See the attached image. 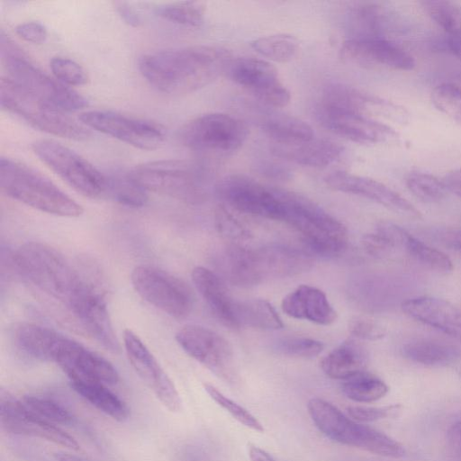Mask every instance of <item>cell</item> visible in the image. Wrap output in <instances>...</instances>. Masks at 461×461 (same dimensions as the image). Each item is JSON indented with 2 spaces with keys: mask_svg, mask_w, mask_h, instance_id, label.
I'll return each mask as SVG.
<instances>
[{
  "mask_svg": "<svg viewBox=\"0 0 461 461\" xmlns=\"http://www.w3.org/2000/svg\"><path fill=\"white\" fill-rule=\"evenodd\" d=\"M281 307L292 318L320 325H330L337 318V312L326 294L319 288L307 285H300L286 294Z\"/></svg>",
  "mask_w": 461,
  "mask_h": 461,
  "instance_id": "25",
  "label": "cell"
},
{
  "mask_svg": "<svg viewBox=\"0 0 461 461\" xmlns=\"http://www.w3.org/2000/svg\"><path fill=\"white\" fill-rule=\"evenodd\" d=\"M361 244L365 251L374 258H385L395 249L393 244L383 233L375 230L365 234Z\"/></svg>",
  "mask_w": 461,
  "mask_h": 461,
  "instance_id": "49",
  "label": "cell"
},
{
  "mask_svg": "<svg viewBox=\"0 0 461 461\" xmlns=\"http://www.w3.org/2000/svg\"><path fill=\"white\" fill-rule=\"evenodd\" d=\"M324 181L335 191L365 197L402 215L420 217V212L408 200L384 184L370 177L334 171L327 175Z\"/></svg>",
  "mask_w": 461,
  "mask_h": 461,
  "instance_id": "21",
  "label": "cell"
},
{
  "mask_svg": "<svg viewBox=\"0 0 461 461\" xmlns=\"http://www.w3.org/2000/svg\"><path fill=\"white\" fill-rule=\"evenodd\" d=\"M128 173L147 192L164 194L190 204H199L207 196L204 170L192 161H149L134 167Z\"/></svg>",
  "mask_w": 461,
  "mask_h": 461,
  "instance_id": "5",
  "label": "cell"
},
{
  "mask_svg": "<svg viewBox=\"0 0 461 461\" xmlns=\"http://www.w3.org/2000/svg\"><path fill=\"white\" fill-rule=\"evenodd\" d=\"M434 106L446 115L461 121V87L453 83H442L431 92Z\"/></svg>",
  "mask_w": 461,
  "mask_h": 461,
  "instance_id": "42",
  "label": "cell"
},
{
  "mask_svg": "<svg viewBox=\"0 0 461 461\" xmlns=\"http://www.w3.org/2000/svg\"><path fill=\"white\" fill-rule=\"evenodd\" d=\"M105 176V195L122 205L132 208L142 207L147 203L148 192L135 182L128 172Z\"/></svg>",
  "mask_w": 461,
  "mask_h": 461,
  "instance_id": "35",
  "label": "cell"
},
{
  "mask_svg": "<svg viewBox=\"0 0 461 461\" xmlns=\"http://www.w3.org/2000/svg\"><path fill=\"white\" fill-rule=\"evenodd\" d=\"M263 132L276 144H294L314 138L310 124L295 116L272 113L261 122Z\"/></svg>",
  "mask_w": 461,
  "mask_h": 461,
  "instance_id": "32",
  "label": "cell"
},
{
  "mask_svg": "<svg viewBox=\"0 0 461 461\" xmlns=\"http://www.w3.org/2000/svg\"><path fill=\"white\" fill-rule=\"evenodd\" d=\"M176 340L187 355L214 373L226 375L229 371L231 347L215 331L199 325H186L176 332Z\"/></svg>",
  "mask_w": 461,
  "mask_h": 461,
  "instance_id": "19",
  "label": "cell"
},
{
  "mask_svg": "<svg viewBox=\"0 0 461 461\" xmlns=\"http://www.w3.org/2000/svg\"><path fill=\"white\" fill-rule=\"evenodd\" d=\"M206 6L203 2L189 1L157 7L155 13L160 18L171 23L197 27L204 20Z\"/></svg>",
  "mask_w": 461,
  "mask_h": 461,
  "instance_id": "39",
  "label": "cell"
},
{
  "mask_svg": "<svg viewBox=\"0 0 461 461\" xmlns=\"http://www.w3.org/2000/svg\"><path fill=\"white\" fill-rule=\"evenodd\" d=\"M425 236L434 242L453 250H461V228L438 226L425 229Z\"/></svg>",
  "mask_w": 461,
  "mask_h": 461,
  "instance_id": "48",
  "label": "cell"
},
{
  "mask_svg": "<svg viewBox=\"0 0 461 461\" xmlns=\"http://www.w3.org/2000/svg\"><path fill=\"white\" fill-rule=\"evenodd\" d=\"M234 315L237 327L249 326L261 330H279L284 327L275 308L263 299L236 301Z\"/></svg>",
  "mask_w": 461,
  "mask_h": 461,
  "instance_id": "34",
  "label": "cell"
},
{
  "mask_svg": "<svg viewBox=\"0 0 461 461\" xmlns=\"http://www.w3.org/2000/svg\"><path fill=\"white\" fill-rule=\"evenodd\" d=\"M367 361L368 354L364 346L348 339L323 357L321 367L327 376L346 380L365 371Z\"/></svg>",
  "mask_w": 461,
  "mask_h": 461,
  "instance_id": "29",
  "label": "cell"
},
{
  "mask_svg": "<svg viewBox=\"0 0 461 461\" xmlns=\"http://www.w3.org/2000/svg\"><path fill=\"white\" fill-rule=\"evenodd\" d=\"M428 15L449 36H461V6L454 2L427 0L420 3Z\"/></svg>",
  "mask_w": 461,
  "mask_h": 461,
  "instance_id": "38",
  "label": "cell"
},
{
  "mask_svg": "<svg viewBox=\"0 0 461 461\" xmlns=\"http://www.w3.org/2000/svg\"><path fill=\"white\" fill-rule=\"evenodd\" d=\"M78 119L88 129L142 150L156 149L166 139L165 131L159 124L110 110L86 111Z\"/></svg>",
  "mask_w": 461,
  "mask_h": 461,
  "instance_id": "12",
  "label": "cell"
},
{
  "mask_svg": "<svg viewBox=\"0 0 461 461\" xmlns=\"http://www.w3.org/2000/svg\"><path fill=\"white\" fill-rule=\"evenodd\" d=\"M57 365L70 381L96 382L110 385L119 381V374L111 362L76 340L62 352Z\"/></svg>",
  "mask_w": 461,
  "mask_h": 461,
  "instance_id": "23",
  "label": "cell"
},
{
  "mask_svg": "<svg viewBox=\"0 0 461 461\" xmlns=\"http://www.w3.org/2000/svg\"><path fill=\"white\" fill-rule=\"evenodd\" d=\"M402 309L409 317L461 340V309L452 303L420 296L404 301Z\"/></svg>",
  "mask_w": 461,
  "mask_h": 461,
  "instance_id": "24",
  "label": "cell"
},
{
  "mask_svg": "<svg viewBox=\"0 0 461 461\" xmlns=\"http://www.w3.org/2000/svg\"><path fill=\"white\" fill-rule=\"evenodd\" d=\"M388 234L396 249H404L426 267L440 274L452 272V261L444 252L420 240L403 228L391 222L388 226Z\"/></svg>",
  "mask_w": 461,
  "mask_h": 461,
  "instance_id": "30",
  "label": "cell"
},
{
  "mask_svg": "<svg viewBox=\"0 0 461 461\" xmlns=\"http://www.w3.org/2000/svg\"><path fill=\"white\" fill-rule=\"evenodd\" d=\"M131 282L142 299L173 318L183 319L192 311L191 288L163 269L149 265L137 266L131 274Z\"/></svg>",
  "mask_w": 461,
  "mask_h": 461,
  "instance_id": "10",
  "label": "cell"
},
{
  "mask_svg": "<svg viewBox=\"0 0 461 461\" xmlns=\"http://www.w3.org/2000/svg\"><path fill=\"white\" fill-rule=\"evenodd\" d=\"M248 261L255 285L269 278L300 275L312 266V258L308 251L279 244L249 248Z\"/></svg>",
  "mask_w": 461,
  "mask_h": 461,
  "instance_id": "16",
  "label": "cell"
},
{
  "mask_svg": "<svg viewBox=\"0 0 461 461\" xmlns=\"http://www.w3.org/2000/svg\"><path fill=\"white\" fill-rule=\"evenodd\" d=\"M447 448L450 456L461 461V420L453 423L447 431Z\"/></svg>",
  "mask_w": 461,
  "mask_h": 461,
  "instance_id": "52",
  "label": "cell"
},
{
  "mask_svg": "<svg viewBox=\"0 0 461 461\" xmlns=\"http://www.w3.org/2000/svg\"><path fill=\"white\" fill-rule=\"evenodd\" d=\"M68 309L104 348L117 351L119 343L104 295L91 284L85 285Z\"/></svg>",
  "mask_w": 461,
  "mask_h": 461,
  "instance_id": "22",
  "label": "cell"
},
{
  "mask_svg": "<svg viewBox=\"0 0 461 461\" xmlns=\"http://www.w3.org/2000/svg\"><path fill=\"white\" fill-rule=\"evenodd\" d=\"M406 185L413 195L425 203L440 202L448 192L443 181L425 172L410 173L406 177Z\"/></svg>",
  "mask_w": 461,
  "mask_h": 461,
  "instance_id": "40",
  "label": "cell"
},
{
  "mask_svg": "<svg viewBox=\"0 0 461 461\" xmlns=\"http://www.w3.org/2000/svg\"><path fill=\"white\" fill-rule=\"evenodd\" d=\"M54 457L57 461H86L77 456L65 452H57L54 454Z\"/></svg>",
  "mask_w": 461,
  "mask_h": 461,
  "instance_id": "57",
  "label": "cell"
},
{
  "mask_svg": "<svg viewBox=\"0 0 461 461\" xmlns=\"http://www.w3.org/2000/svg\"><path fill=\"white\" fill-rule=\"evenodd\" d=\"M250 46L259 55L279 63L292 60L299 50L297 38L287 33L257 38L251 41Z\"/></svg>",
  "mask_w": 461,
  "mask_h": 461,
  "instance_id": "37",
  "label": "cell"
},
{
  "mask_svg": "<svg viewBox=\"0 0 461 461\" xmlns=\"http://www.w3.org/2000/svg\"><path fill=\"white\" fill-rule=\"evenodd\" d=\"M260 172L268 178L275 180H286L291 177V171L282 164L276 162H265L260 166Z\"/></svg>",
  "mask_w": 461,
  "mask_h": 461,
  "instance_id": "54",
  "label": "cell"
},
{
  "mask_svg": "<svg viewBox=\"0 0 461 461\" xmlns=\"http://www.w3.org/2000/svg\"><path fill=\"white\" fill-rule=\"evenodd\" d=\"M123 345L128 359L144 383L161 403L172 412L181 409L180 395L171 379L153 354L132 330L123 332Z\"/></svg>",
  "mask_w": 461,
  "mask_h": 461,
  "instance_id": "17",
  "label": "cell"
},
{
  "mask_svg": "<svg viewBox=\"0 0 461 461\" xmlns=\"http://www.w3.org/2000/svg\"><path fill=\"white\" fill-rule=\"evenodd\" d=\"M230 63V53L216 45H193L142 55L139 69L157 91L179 95L215 80Z\"/></svg>",
  "mask_w": 461,
  "mask_h": 461,
  "instance_id": "1",
  "label": "cell"
},
{
  "mask_svg": "<svg viewBox=\"0 0 461 461\" xmlns=\"http://www.w3.org/2000/svg\"><path fill=\"white\" fill-rule=\"evenodd\" d=\"M23 403L45 420L63 425L73 424L74 415L62 403L42 395H25Z\"/></svg>",
  "mask_w": 461,
  "mask_h": 461,
  "instance_id": "41",
  "label": "cell"
},
{
  "mask_svg": "<svg viewBox=\"0 0 461 461\" xmlns=\"http://www.w3.org/2000/svg\"><path fill=\"white\" fill-rule=\"evenodd\" d=\"M14 261L21 275L67 308L86 283L59 250L45 243L23 244L16 250Z\"/></svg>",
  "mask_w": 461,
  "mask_h": 461,
  "instance_id": "3",
  "label": "cell"
},
{
  "mask_svg": "<svg viewBox=\"0 0 461 461\" xmlns=\"http://www.w3.org/2000/svg\"><path fill=\"white\" fill-rule=\"evenodd\" d=\"M0 50L8 77L32 95L66 113L88 106L85 96L35 66L3 31Z\"/></svg>",
  "mask_w": 461,
  "mask_h": 461,
  "instance_id": "8",
  "label": "cell"
},
{
  "mask_svg": "<svg viewBox=\"0 0 461 461\" xmlns=\"http://www.w3.org/2000/svg\"><path fill=\"white\" fill-rule=\"evenodd\" d=\"M303 238L312 255L334 257L348 244L346 227L308 197L293 191L280 190V217Z\"/></svg>",
  "mask_w": 461,
  "mask_h": 461,
  "instance_id": "2",
  "label": "cell"
},
{
  "mask_svg": "<svg viewBox=\"0 0 461 461\" xmlns=\"http://www.w3.org/2000/svg\"><path fill=\"white\" fill-rule=\"evenodd\" d=\"M341 390L354 402H372L383 398L388 392V386L375 375L362 371L346 379Z\"/></svg>",
  "mask_w": 461,
  "mask_h": 461,
  "instance_id": "36",
  "label": "cell"
},
{
  "mask_svg": "<svg viewBox=\"0 0 461 461\" xmlns=\"http://www.w3.org/2000/svg\"><path fill=\"white\" fill-rule=\"evenodd\" d=\"M16 34L23 41L34 44L43 43L48 37L47 28L40 22L29 21L15 27Z\"/></svg>",
  "mask_w": 461,
  "mask_h": 461,
  "instance_id": "51",
  "label": "cell"
},
{
  "mask_svg": "<svg viewBox=\"0 0 461 461\" xmlns=\"http://www.w3.org/2000/svg\"><path fill=\"white\" fill-rule=\"evenodd\" d=\"M349 332L361 339L377 340L385 335V329L366 316H355L348 321Z\"/></svg>",
  "mask_w": 461,
  "mask_h": 461,
  "instance_id": "47",
  "label": "cell"
},
{
  "mask_svg": "<svg viewBox=\"0 0 461 461\" xmlns=\"http://www.w3.org/2000/svg\"><path fill=\"white\" fill-rule=\"evenodd\" d=\"M72 389L96 409L118 421L128 419L130 410L127 404L106 384L96 382L70 381Z\"/></svg>",
  "mask_w": 461,
  "mask_h": 461,
  "instance_id": "33",
  "label": "cell"
},
{
  "mask_svg": "<svg viewBox=\"0 0 461 461\" xmlns=\"http://www.w3.org/2000/svg\"><path fill=\"white\" fill-rule=\"evenodd\" d=\"M319 107L364 115H366V112L375 109L385 112V110L396 111L402 108L353 86L339 83L330 84L324 88Z\"/></svg>",
  "mask_w": 461,
  "mask_h": 461,
  "instance_id": "27",
  "label": "cell"
},
{
  "mask_svg": "<svg viewBox=\"0 0 461 461\" xmlns=\"http://www.w3.org/2000/svg\"><path fill=\"white\" fill-rule=\"evenodd\" d=\"M203 387L209 396L240 423L253 430L264 431L263 425L247 409L228 398L212 384H204Z\"/></svg>",
  "mask_w": 461,
  "mask_h": 461,
  "instance_id": "43",
  "label": "cell"
},
{
  "mask_svg": "<svg viewBox=\"0 0 461 461\" xmlns=\"http://www.w3.org/2000/svg\"><path fill=\"white\" fill-rule=\"evenodd\" d=\"M339 57L351 63L397 70H411L415 67L413 57L387 38H350L341 45Z\"/></svg>",
  "mask_w": 461,
  "mask_h": 461,
  "instance_id": "18",
  "label": "cell"
},
{
  "mask_svg": "<svg viewBox=\"0 0 461 461\" xmlns=\"http://www.w3.org/2000/svg\"><path fill=\"white\" fill-rule=\"evenodd\" d=\"M0 186L12 199L50 214L76 218L84 211L46 176L9 158L0 159Z\"/></svg>",
  "mask_w": 461,
  "mask_h": 461,
  "instance_id": "4",
  "label": "cell"
},
{
  "mask_svg": "<svg viewBox=\"0 0 461 461\" xmlns=\"http://www.w3.org/2000/svg\"><path fill=\"white\" fill-rule=\"evenodd\" d=\"M348 414L359 422H370L384 419L393 411V407L348 406Z\"/></svg>",
  "mask_w": 461,
  "mask_h": 461,
  "instance_id": "50",
  "label": "cell"
},
{
  "mask_svg": "<svg viewBox=\"0 0 461 461\" xmlns=\"http://www.w3.org/2000/svg\"><path fill=\"white\" fill-rule=\"evenodd\" d=\"M215 224L219 233L235 245H240L250 237L246 227L223 204L215 210Z\"/></svg>",
  "mask_w": 461,
  "mask_h": 461,
  "instance_id": "46",
  "label": "cell"
},
{
  "mask_svg": "<svg viewBox=\"0 0 461 461\" xmlns=\"http://www.w3.org/2000/svg\"><path fill=\"white\" fill-rule=\"evenodd\" d=\"M229 71L235 83L268 106L282 108L291 101L290 92L280 81L276 68L265 59L240 58L230 63Z\"/></svg>",
  "mask_w": 461,
  "mask_h": 461,
  "instance_id": "14",
  "label": "cell"
},
{
  "mask_svg": "<svg viewBox=\"0 0 461 461\" xmlns=\"http://www.w3.org/2000/svg\"><path fill=\"white\" fill-rule=\"evenodd\" d=\"M114 9L119 16L129 25L139 27L142 23V18L140 13L128 2H113Z\"/></svg>",
  "mask_w": 461,
  "mask_h": 461,
  "instance_id": "53",
  "label": "cell"
},
{
  "mask_svg": "<svg viewBox=\"0 0 461 461\" xmlns=\"http://www.w3.org/2000/svg\"><path fill=\"white\" fill-rule=\"evenodd\" d=\"M0 417L1 425L7 432L41 438L73 450L80 448L73 437L31 411L4 389L0 393Z\"/></svg>",
  "mask_w": 461,
  "mask_h": 461,
  "instance_id": "15",
  "label": "cell"
},
{
  "mask_svg": "<svg viewBox=\"0 0 461 461\" xmlns=\"http://www.w3.org/2000/svg\"><path fill=\"white\" fill-rule=\"evenodd\" d=\"M50 67L55 78L71 87L86 85L88 76L86 70L75 60L64 57H53Z\"/></svg>",
  "mask_w": 461,
  "mask_h": 461,
  "instance_id": "45",
  "label": "cell"
},
{
  "mask_svg": "<svg viewBox=\"0 0 461 461\" xmlns=\"http://www.w3.org/2000/svg\"><path fill=\"white\" fill-rule=\"evenodd\" d=\"M33 153L77 193L90 198L105 195L106 176L81 155L53 140L32 144Z\"/></svg>",
  "mask_w": 461,
  "mask_h": 461,
  "instance_id": "9",
  "label": "cell"
},
{
  "mask_svg": "<svg viewBox=\"0 0 461 461\" xmlns=\"http://www.w3.org/2000/svg\"><path fill=\"white\" fill-rule=\"evenodd\" d=\"M218 196L242 213L278 221L279 188L272 187L245 175L232 174L216 185Z\"/></svg>",
  "mask_w": 461,
  "mask_h": 461,
  "instance_id": "13",
  "label": "cell"
},
{
  "mask_svg": "<svg viewBox=\"0 0 461 461\" xmlns=\"http://www.w3.org/2000/svg\"><path fill=\"white\" fill-rule=\"evenodd\" d=\"M249 456L250 461H276L267 451L257 446L249 447Z\"/></svg>",
  "mask_w": 461,
  "mask_h": 461,
  "instance_id": "56",
  "label": "cell"
},
{
  "mask_svg": "<svg viewBox=\"0 0 461 461\" xmlns=\"http://www.w3.org/2000/svg\"><path fill=\"white\" fill-rule=\"evenodd\" d=\"M0 102L4 110L41 131L75 140H85L90 137V131L85 125L8 77H2L0 81Z\"/></svg>",
  "mask_w": 461,
  "mask_h": 461,
  "instance_id": "7",
  "label": "cell"
},
{
  "mask_svg": "<svg viewBox=\"0 0 461 461\" xmlns=\"http://www.w3.org/2000/svg\"><path fill=\"white\" fill-rule=\"evenodd\" d=\"M320 123L334 134L362 144H376L396 138L389 125L368 115L328 110L318 106Z\"/></svg>",
  "mask_w": 461,
  "mask_h": 461,
  "instance_id": "20",
  "label": "cell"
},
{
  "mask_svg": "<svg viewBox=\"0 0 461 461\" xmlns=\"http://www.w3.org/2000/svg\"><path fill=\"white\" fill-rule=\"evenodd\" d=\"M442 181L448 192L461 197V168L448 172Z\"/></svg>",
  "mask_w": 461,
  "mask_h": 461,
  "instance_id": "55",
  "label": "cell"
},
{
  "mask_svg": "<svg viewBox=\"0 0 461 461\" xmlns=\"http://www.w3.org/2000/svg\"><path fill=\"white\" fill-rule=\"evenodd\" d=\"M402 354L412 362L429 366H445L461 358V350L456 346L430 339L405 343Z\"/></svg>",
  "mask_w": 461,
  "mask_h": 461,
  "instance_id": "31",
  "label": "cell"
},
{
  "mask_svg": "<svg viewBox=\"0 0 461 461\" xmlns=\"http://www.w3.org/2000/svg\"><path fill=\"white\" fill-rule=\"evenodd\" d=\"M273 144L272 153L276 157L311 167H326L337 160L343 151L339 143L315 137L294 144Z\"/></svg>",
  "mask_w": 461,
  "mask_h": 461,
  "instance_id": "26",
  "label": "cell"
},
{
  "mask_svg": "<svg viewBox=\"0 0 461 461\" xmlns=\"http://www.w3.org/2000/svg\"><path fill=\"white\" fill-rule=\"evenodd\" d=\"M322 342L305 337L290 336L278 339L274 348L280 354L293 357L311 358L323 349Z\"/></svg>",
  "mask_w": 461,
  "mask_h": 461,
  "instance_id": "44",
  "label": "cell"
},
{
  "mask_svg": "<svg viewBox=\"0 0 461 461\" xmlns=\"http://www.w3.org/2000/svg\"><path fill=\"white\" fill-rule=\"evenodd\" d=\"M192 280L214 316L225 326L238 328L234 315L236 301L230 296L222 279L206 267H196L192 271Z\"/></svg>",
  "mask_w": 461,
  "mask_h": 461,
  "instance_id": "28",
  "label": "cell"
},
{
  "mask_svg": "<svg viewBox=\"0 0 461 461\" xmlns=\"http://www.w3.org/2000/svg\"><path fill=\"white\" fill-rule=\"evenodd\" d=\"M307 409L316 427L335 442L384 456L402 457L405 455V449L399 442L348 418L323 399L312 398Z\"/></svg>",
  "mask_w": 461,
  "mask_h": 461,
  "instance_id": "6",
  "label": "cell"
},
{
  "mask_svg": "<svg viewBox=\"0 0 461 461\" xmlns=\"http://www.w3.org/2000/svg\"><path fill=\"white\" fill-rule=\"evenodd\" d=\"M248 128L240 119L222 113H210L186 122L180 131L182 143L194 150L230 153L248 138Z\"/></svg>",
  "mask_w": 461,
  "mask_h": 461,
  "instance_id": "11",
  "label": "cell"
}]
</instances>
